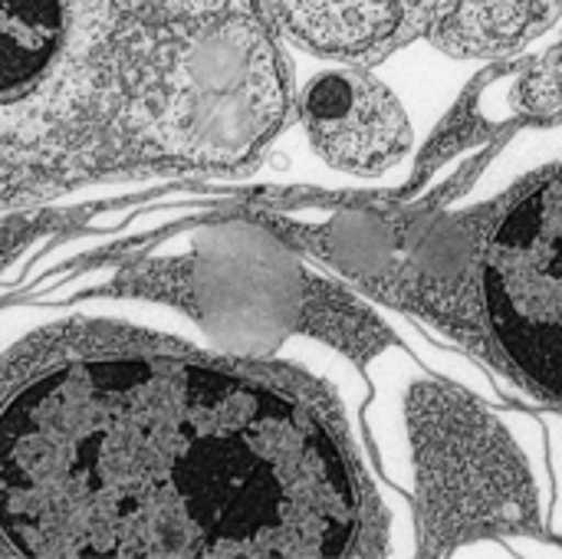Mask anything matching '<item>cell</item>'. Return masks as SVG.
Masks as SVG:
<instances>
[{"instance_id":"obj_8","label":"cell","mask_w":562,"mask_h":559,"mask_svg":"<svg viewBox=\"0 0 562 559\" xmlns=\"http://www.w3.org/2000/svg\"><path fill=\"white\" fill-rule=\"evenodd\" d=\"M484 112L491 122L530 119L553 122L562 115V36L540 56L507 72L491 92H484Z\"/></svg>"},{"instance_id":"obj_1","label":"cell","mask_w":562,"mask_h":559,"mask_svg":"<svg viewBox=\"0 0 562 559\" xmlns=\"http://www.w3.org/2000/svg\"><path fill=\"white\" fill-rule=\"evenodd\" d=\"M0 534L26 557H382L392 517L300 372L115 353L3 405Z\"/></svg>"},{"instance_id":"obj_6","label":"cell","mask_w":562,"mask_h":559,"mask_svg":"<svg viewBox=\"0 0 562 559\" xmlns=\"http://www.w3.org/2000/svg\"><path fill=\"white\" fill-rule=\"evenodd\" d=\"M445 0H267L277 30L329 59L375 66L428 33Z\"/></svg>"},{"instance_id":"obj_5","label":"cell","mask_w":562,"mask_h":559,"mask_svg":"<svg viewBox=\"0 0 562 559\" xmlns=\"http://www.w3.org/2000/svg\"><path fill=\"white\" fill-rule=\"evenodd\" d=\"M296 115L313 152L349 175H382L412 148V119L369 66L333 63L296 96Z\"/></svg>"},{"instance_id":"obj_2","label":"cell","mask_w":562,"mask_h":559,"mask_svg":"<svg viewBox=\"0 0 562 559\" xmlns=\"http://www.w3.org/2000/svg\"><path fill=\"white\" fill-rule=\"evenodd\" d=\"M352 227L356 280L562 415V152L510 142L464 188Z\"/></svg>"},{"instance_id":"obj_3","label":"cell","mask_w":562,"mask_h":559,"mask_svg":"<svg viewBox=\"0 0 562 559\" xmlns=\"http://www.w3.org/2000/svg\"><path fill=\"white\" fill-rule=\"evenodd\" d=\"M231 20L175 23L135 0H0V208L89 178L92 125L151 102L191 161H217Z\"/></svg>"},{"instance_id":"obj_4","label":"cell","mask_w":562,"mask_h":559,"mask_svg":"<svg viewBox=\"0 0 562 559\" xmlns=\"http://www.w3.org/2000/svg\"><path fill=\"white\" fill-rule=\"evenodd\" d=\"M379 369L372 432L382 471L412 511V554L454 557L474 544L543 540L553 474L540 422L405 356L385 353Z\"/></svg>"},{"instance_id":"obj_9","label":"cell","mask_w":562,"mask_h":559,"mask_svg":"<svg viewBox=\"0 0 562 559\" xmlns=\"http://www.w3.org/2000/svg\"><path fill=\"white\" fill-rule=\"evenodd\" d=\"M550 415H553V412H550ZM550 474H553V504H550V517L562 521V415H553V428H550Z\"/></svg>"},{"instance_id":"obj_7","label":"cell","mask_w":562,"mask_h":559,"mask_svg":"<svg viewBox=\"0 0 562 559\" xmlns=\"http://www.w3.org/2000/svg\"><path fill=\"white\" fill-rule=\"evenodd\" d=\"M562 13V0H445L428 43L451 59H510L543 36Z\"/></svg>"}]
</instances>
